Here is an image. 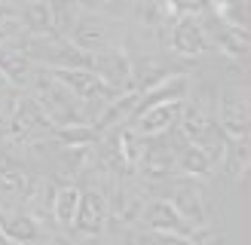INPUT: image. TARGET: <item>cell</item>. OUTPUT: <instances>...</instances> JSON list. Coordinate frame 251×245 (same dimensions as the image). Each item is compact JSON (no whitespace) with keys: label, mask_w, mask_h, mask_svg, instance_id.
Instances as JSON below:
<instances>
[{"label":"cell","mask_w":251,"mask_h":245,"mask_svg":"<svg viewBox=\"0 0 251 245\" xmlns=\"http://www.w3.org/2000/svg\"><path fill=\"white\" fill-rule=\"evenodd\" d=\"M31 86H34V101L46 114L49 122H55V126H61V122H86V114L80 107L83 101H77L74 92L65 83H58L49 71L43 80H31Z\"/></svg>","instance_id":"6da1fadb"},{"label":"cell","mask_w":251,"mask_h":245,"mask_svg":"<svg viewBox=\"0 0 251 245\" xmlns=\"http://www.w3.org/2000/svg\"><path fill=\"white\" fill-rule=\"evenodd\" d=\"M248 98L245 92L239 89H224L221 98H218V114H215V122H218V129L221 135L227 141H236V144H242L248 141Z\"/></svg>","instance_id":"7a4b0ae2"},{"label":"cell","mask_w":251,"mask_h":245,"mask_svg":"<svg viewBox=\"0 0 251 245\" xmlns=\"http://www.w3.org/2000/svg\"><path fill=\"white\" fill-rule=\"evenodd\" d=\"M46 71L58 83H65L77 101H107L117 95L114 86H107L92 68H46Z\"/></svg>","instance_id":"3957f363"},{"label":"cell","mask_w":251,"mask_h":245,"mask_svg":"<svg viewBox=\"0 0 251 245\" xmlns=\"http://www.w3.org/2000/svg\"><path fill=\"white\" fill-rule=\"evenodd\" d=\"M184 101H156L147 107H138L132 114V132H138L141 138H156V135H169L181 120Z\"/></svg>","instance_id":"277c9868"},{"label":"cell","mask_w":251,"mask_h":245,"mask_svg":"<svg viewBox=\"0 0 251 245\" xmlns=\"http://www.w3.org/2000/svg\"><path fill=\"white\" fill-rule=\"evenodd\" d=\"M68 40L74 43V46H80V49H86V52H101V49H107V46H117L114 40H117V34H114V24H110L104 16H89V12H80L77 16V22L71 24V31H68Z\"/></svg>","instance_id":"5b68a950"},{"label":"cell","mask_w":251,"mask_h":245,"mask_svg":"<svg viewBox=\"0 0 251 245\" xmlns=\"http://www.w3.org/2000/svg\"><path fill=\"white\" fill-rule=\"evenodd\" d=\"M172 49L181 55H202L208 49V31L199 16L193 12H178L175 16V24H172Z\"/></svg>","instance_id":"8992f818"},{"label":"cell","mask_w":251,"mask_h":245,"mask_svg":"<svg viewBox=\"0 0 251 245\" xmlns=\"http://www.w3.org/2000/svg\"><path fill=\"white\" fill-rule=\"evenodd\" d=\"M92 71L107 86H114L117 92H126L132 86V58L126 55L120 46H107L101 52H95L92 55Z\"/></svg>","instance_id":"52a82bcc"},{"label":"cell","mask_w":251,"mask_h":245,"mask_svg":"<svg viewBox=\"0 0 251 245\" xmlns=\"http://www.w3.org/2000/svg\"><path fill=\"white\" fill-rule=\"evenodd\" d=\"M104 224H107V196L101 190L80 193V208H77V218H74V227L83 236H98Z\"/></svg>","instance_id":"ba28073f"},{"label":"cell","mask_w":251,"mask_h":245,"mask_svg":"<svg viewBox=\"0 0 251 245\" xmlns=\"http://www.w3.org/2000/svg\"><path fill=\"white\" fill-rule=\"evenodd\" d=\"M169 202L178 208V215L190 227H205L208 224V202H205V196H202V190H199L196 184H190V181L178 184V187L172 190Z\"/></svg>","instance_id":"9c48e42d"},{"label":"cell","mask_w":251,"mask_h":245,"mask_svg":"<svg viewBox=\"0 0 251 245\" xmlns=\"http://www.w3.org/2000/svg\"><path fill=\"white\" fill-rule=\"evenodd\" d=\"M211 169H215V159L205 150L202 144L196 141H184L175 144V172L187 178H208Z\"/></svg>","instance_id":"30bf717a"},{"label":"cell","mask_w":251,"mask_h":245,"mask_svg":"<svg viewBox=\"0 0 251 245\" xmlns=\"http://www.w3.org/2000/svg\"><path fill=\"white\" fill-rule=\"evenodd\" d=\"M138 95L141 92H117L114 98H107L104 101V110L98 114V126L95 132H114L117 126H123V122H129L135 107H138Z\"/></svg>","instance_id":"8fae6325"},{"label":"cell","mask_w":251,"mask_h":245,"mask_svg":"<svg viewBox=\"0 0 251 245\" xmlns=\"http://www.w3.org/2000/svg\"><path fill=\"white\" fill-rule=\"evenodd\" d=\"M141 218H144V224L150 230H181V233H190L193 236V227L178 215V208H175L169 199H150L141 208Z\"/></svg>","instance_id":"7c38bea8"},{"label":"cell","mask_w":251,"mask_h":245,"mask_svg":"<svg viewBox=\"0 0 251 245\" xmlns=\"http://www.w3.org/2000/svg\"><path fill=\"white\" fill-rule=\"evenodd\" d=\"M0 230L9 242H40L46 233L31 212H0Z\"/></svg>","instance_id":"4fadbf2b"},{"label":"cell","mask_w":251,"mask_h":245,"mask_svg":"<svg viewBox=\"0 0 251 245\" xmlns=\"http://www.w3.org/2000/svg\"><path fill=\"white\" fill-rule=\"evenodd\" d=\"M135 169H141L144 178H169V175H178L175 172V147H141V156H138Z\"/></svg>","instance_id":"5bb4252c"},{"label":"cell","mask_w":251,"mask_h":245,"mask_svg":"<svg viewBox=\"0 0 251 245\" xmlns=\"http://www.w3.org/2000/svg\"><path fill=\"white\" fill-rule=\"evenodd\" d=\"M0 74L6 77L9 86H31L34 80V61L22 49L0 46Z\"/></svg>","instance_id":"9a60e30c"},{"label":"cell","mask_w":251,"mask_h":245,"mask_svg":"<svg viewBox=\"0 0 251 245\" xmlns=\"http://www.w3.org/2000/svg\"><path fill=\"white\" fill-rule=\"evenodd\" d=\"M22 22H25V34H55V22H52V3L49 0H25Z\"/></svg>","instance_id":"2e32d148"},{"label":"cell","mask_w":251,"mask_h":245,"mask_svg":"<svg viewBox=\"0 0 251 245\" xmlns=\"http://www.w3.org/2000/svg\"><path fill=\"white\" fill-rule=\"evenodd\" d=\"M80 187H74V184H65V187H58L52 193V218L58 227H74V218H77V208H80Z\"/></svg>","instance_id":"e0dca14e"},{"label":"cell","mask_w":251,"mask_h":245,"mask_svg":"<svg viewBox=\"0 0 251 245\" xmlns=\"http://www.w3.org/2000/svg\"><path fill=\"white\" fill-rule=\"evenodd\" d=\"M28 190V172H25L19 163H9L3 159L0 163V196L3 199H19Z\"/></svg>","instance_id":"ac0fdd59"},{"label":"cell","mask_w":251,"mask_h":245,"mask_svg":"<svg viewBox=\"0 0 251 245\" xmlns=\"http://www.w3.org/2000/svg\"><path fill=\"white\" fill-rule=\"evenodd\" d=\"M218 37L215 43L221 46V52H227L233 58H245L248 55V28H233V24H224L218 22Z\"/></svg>","instance_id":"d6986e66"},{"label":"cell","mask_w":251,"mask_h":245,"mask_svg":"<svg viewBox=\"0 0 251 245\" xmlns=\"http://www.w3.org/2000/svg\"><path fill=\"white\" fill-rule=\"evenodd\" d=\"M141 208H144V196H138V190L132 187H120L114 193V218L123 220V224H132V220L141 218Z\"/></svg>","instance_id":"ffe728a7"},{"label":"cell","mask_w":251,"mask_h":245,"mask_svg":"<svg viewBox=\"0 0 251 245\" xmlns=\"http://www.w3.org/2000/svg\"><path fill=\"white\" fill-rule=\"evenodd\" d=\"M98 138V132L86 122H61L55 126V141L61 147H89Z\"/></svg>","instance_id":"44dd1931"},{"label":"cell","mask_w":251,"mask_h":245,"mask_svg":"<svg viewBox=\"0 0 251 245\" xmlns=\"http://www.w3.org/2000/svg\"><path fill=\"white\" fill-rule=\"evenodd\" d=\"M22 34H25L22 12L16 6H9V3H0V46L16 43Z\"/></svg>","instance_id":"7402d4cb"},{"label":"cell","mask_w":251,"mask_h":245,"mask_svg":"<svg viewBox=\"0 0 251 245\" xmlns=\"http://www.w3.org/2000/svg\"><path fill=\"white\" fill-rule=\"evenodd\" d=\"M172 6L178 12H193V16H202L208 12V0H172Z\"/></svg>","instance_id":"603a6c76"},{"label":"cell","mask_w":251,"mask_h":245,"mask_svg":"<svg viewBox=\"0 0 251 245\" xmlns=\"http://www.w3.org/2000/svg\"><path fill=\"white\" fill-rule=\"evenodd\" d=\"M6 242H9V239H6V233H3V230H0V245H6Z\"/></svg>","instance_id":"cb8c5ba5"}]
</instances>
